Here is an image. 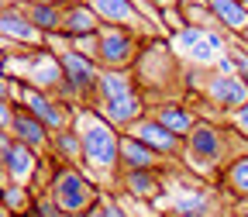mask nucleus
Masks as SVG:
<instances>
[{"label": "nucleus", "mask_w": 248, "mask_h": 217, "mask_svg": "<svg viewBox=\"0 0 248 217\" xmlns=\"http://www.w3.org/2000/svg\"><path fill=\"white\" fill-rule=\"evenodd\" d=\"M73 128L83 138V172L100 190H114L121 172V131L97 107H76Z\"/></svg>", "instance_id": "nucleus-1"}, {"label": "nucleus", "mask_w": 248, "mask_h": 217, "mask_svg": "<svg viewBox=\"0 0 248 217\" xmlns=\"http://www.w3.org/2000/svg\"><path fill=\"white\" fill-rule=\"evenodd\" d=\"M231 159H234V131L217 128L214 121H200L183 141V162L200 179H221Z\"/></svg>", "instance_id": "nucleus-2"}, {"label": "nucleus", "mask_w": 248, "mask_h": 217, "mask_svg": "<svg viewBox=\"0 0 248 217\" xmlns=\"http://www.w3.org/2000/svg\"><path fill=\"white\" fill-rule=\"evenodd\" d=\"M45 193H52V200L69 217H83L93 203H100V197H104V190L83 172V166H66L59 159H55V172H52V183H48Z\"/></svg>", "instance_id": "nucleus-3"}, {"label": "nucleus", "mask_w": 248, "mask_h": 217, "mask_svg": "<svg viewBox=\"0 0 248 217\" xmlns=\"http://www.w3.org/2000/svg\"><path fill=\"white\" fill-rule=\"evenodd\" d=\"M131 73H135L138 86H152L155 90V104H159V100H166V93H169L166 83L179 79V55L166 42H145Z\"/></svg>", "instance_id": "nucleus-4"}, {"label": "nucleus", "mask_w": 248, "mask_h": 217, "mask_svg": "<svg viewBox=\"0 0 248 217\" xmlns=\"http://www.w3.org/2000/svg\"><path fill=\"white\" fill-rule=\"evenodd\" d=\"M228 38L221 35L217 28H183L176 31L172 48L179 59H190L193 66H214L228 55Z\"/></svg>", "instance_id": "nucleus-5"}, {"label": "nucleus", "mask_w": 248, "mask_h": 217, "mask_svg": "<svg viewBox=\"0 0 248 217\" xmlns=\"http://www.w3.org/2000/svg\"><path fill=\"white\" fill-rule=\"evenodd\" d=\"M97 62L100 69H135V62L141 55V45L135 38V28L121 24H104L97 35Z\"/></svg>", "instance_id": "nucleus-6"}, {"label": "nucleus", "mask_w": 248, "mask_h": 217, "mask_svg": "<svg viewBox=\"0 0 248 217\" xmlns=\"http://www.w3.org/2000/svg\"><path fill=\"white\" fill-rule=\"evenodd\" d=\"M200 97L217 110V114H234L238 107L248 104V83L241 76H231V73H207V79L200 86H193Z\"/></svg>", "instance_id": "nucleus-7"}, {"label": "nucleus", "mask_w": 248, "mask_h": 217, "mask_svg": "<svg viewBox=\"0 0 248 217\" xmlns=\"http://www.w3.org/2000/svg\"><path fill=\"white\" fill-rule=\"evenodd\" d=\"M17 107L31 110L48 131H66V128H73V121H76V110L69 104H62L59 97H52V93H45V90H35V86H21Z\"/></svg>", "instance_id": "nucleus-8"}, {"label": "nucleus", "mask_w": 248, "mask_h": 217, "mask_svg": "<svg viewBox=\"0 0 248 217\" xmlns=\"http://www.w3.org/2000/svg\"><path fill=\"white\" fill-rule=\"evenodd\" d=\"M38 166H42V155H38L35 148L21 145L17 138L0 135V169H4V179H7V183L35 186Z\"/></svg>", "instance_id": "nucleus-9"}, {"label": "nucleus", "mask_w": 248, "mask_h": 217, "mask_svg": "<svg viewBox=\"0 0 248 217\" xmlns=\"http://www.w3.org/2000/svg\"><path fill=\"white\" fill-rule=\"evenodd\" d=\"M114 190L131 200H159L166 193V169H121Z\"/></svg>", "instance_id": "nucleus-10"}, {"label": "nucleus", "mask_w": 248, "mask_h": 217, "mask_svg": "<svg viewBox=\"0 0 248 217\" xmlns=\"http://www.w3.org/2000/svg\"><path fill=\"white\" fill-rule=\"evenodd\" d=\"M128 135H135L138 141H145L155 155H159V159H176V155H183V138L172 135L166 124H162V121H155L152 114H145Z\"/></svg>", "instance_id": "nucleus-11"}, {"label": "nucleus", "mask_w": 248, "mask_h": 217, "mask_svg": "<svg viewBox=\"0 0 248 217\" xmlns=\"http://www.w3.org/2000/svg\"><path fill=\"white\" fill-rule=\"evenodd\" d=\"M0 31H4V42L14 38V45H24L31 52L45 48V42H48L42 31L31 24V17L21 14V11H14V7H4V14H0Z\"/></svg>", "instance_id": "nucleus-12"}, {"label": "nucleus", "mask_w": 248, "mask_h": 217, "mask_svg": "<svg viewBox=\"0 0 248 217\" xmlns=\"http://www.w3.org/2000/svg\"><path fill=\"white\" fill-rule=\"evenodd\" d=\"M148 114H152L155 121H162L166 128H169L172 135H179L183 141H186V135L200 124V114H197L190 104H183V100H159V104H152Z\"/></svg>", "instance_id": "nucleus-13"}, {"label": "nucleus", "mask_w": 248, "mask_h": 217, "mask_svg": "<svg viewBox=\"0 0 248 217\" xmlns=\"http://www.w3.org/2000/svg\"><path fill=\"white\" fill-rule=\"evenodd\" d=\"M104 21L97 17V11H93L90 4H69L62 7V35H66L69 42H79V38H90V35H100Z\"/></svg>", "instance_id": "nucleus-14"}, {"label": "nucleus", "mask_w": 248, "mask_h": 217, "mask_svg": "<svg viewBox=\"0 0 248 217\" xmlns=\"http://www.w3.org/2000/svg\"><path fill=\"white\" fill-rule=\"evenodd\" d=\"M221 203L217 190H207V186H193V190H179L172 200L169 217H210L214 207Z\"/></svg>", "instance_id": "nucleus-15"}, {"label": "nucleus", "mask_w": 248, "mask_h": 217, "mask_svg": "<svg viewBox=\"0 0 248 217\" xmlns=\"http://www.w3.org/2000/svg\"><path fill=\"white\" fill-rule=\"evenodd\" d=\"M11 138H17V141L28 145V148H35L38 155H48V145H52V131H48L31 110H24V107H17V114H14Z\"/></svg>", "instance_id": "nucleus-16"}, {"label": "nucleus", "mask_w": 248, "mask_h": 217, "mask_svg": "<svg viewBox=\"0 0 248 217\" xmlns=\"http://www.w3.org/2000/svg\"><path fill=\"white\" fill-rule=\"evenodd\" d=\"M86 4L97 11V17L104 24H121V28H135L141 24V14L135 7V0H86Z\"/></svg>", "instance_id": "nucleus-17"}, {"label": "nucleus", "mask_w": 248, "mask_h": 217, "mask_svg": "<svg viewBox=\"0 0 248 217\" xmlns=\"http://www.w3.org/2000/svg\"><path fill=\"white\" fill-rule=\"evenodd\" d=\"M121 169H166V159H159L135 135H121Z\"/></svg>", "instance_id": "nucleus-18"}, {"label": "nucleus", "mask_w": 248, "mask_h": 217, "mask_svg": "<svg viewBox=\"0 0 248 217\" xmlns=\"http://www.w3.org/2000/svg\"><path fill=\"white\" fill-rule=\"evenodd\" d=\"M203 4L210 7V14L217 17V24L234 31V35H241V31L248 28V7L245 0H203Z\"/></svg>", "instance_id": "nucleus-19"}, {"label": "nucleus", "mask_w": 248, "mask_h": 217, "mask_svg": "<svg viewBox=\"0 0 248 217\" xmlns=\"http://www.w3.org/2000/svg\"><path fill=\"white\" fill-rule=\"evenodd\" d=\"M48 155L66 166H83V138L76 128H66V131H52V145H48Z\"/></svg>", "instance_id": "nucleus-20"}, {"label": "nucleus", "mask_w": 248, "mask_h": 217, "mask_svg": "<svg viewBox=\"0 0 248 217\" xmlns=\"http://www.w3.org/2000/svg\"><path fill=\"white\" fill-rule=\"evenodd\" d=\"M221 190L234 200H248V155H234L221 172Z\"/></svg>", "instance_id": "nucleus-21"}, {"label": "nucleus", "mask_w": 248, "mask_h": 217, "mask_svg": "<svg viewBox=\"0 0 248 217\" xmlns=\"http://www.w3.org/2000/svg\"><path fill=\"white\" fill-rule=\"evenodd\" d=\"M28 17L45 38L62 31V7L59 4H35V7H28Z\"/></svg>", "instance_id": "nucleus-22"}, {"label": "nucleus", "mask_w": 248, "mask_h": 217, "mask_svg": "<svg viewBox=\"0 0 248 217\" xmlns=\"http://www.w3.org/2000/svg\"><path fill=\"white\" fill-rule=\"evenodd\" d=\"M31 203H35V190L31 186H21V183H7L4 179V207L28 217L31 214Z\"/></svg>", "instance_id": "nucleus-23"}, {"label": "nucleus", "mask_w": 248, "mask_h": 217, "mask_svg": "<svg viewBox=\"0 0 248 217\" xmlns=\"http://www.w3.org/2000/svg\"><path fill=\"white\" fill-rule=\"evenodd\" d=\"M28 217H69V214L52 200V193H35V203H31Z\"/></svg>", "instance_id": "nucleus-24"}, {"label": "nucleus", "mask_w": 248, "mask_h": 217, "mask_svg": "<svg viewBox=\"0 0 248 217\" xmlns=\"http://www.w3.org/2000/svg\"><path fill=\"white\" fill-rule=\"evenodd\" d=\"M228 55H231V62H234V73H238V76L248 83V48H245V45L234 38V42L228 45Z\"/></svg>", "instance_id": "nucleus-25"}, {"label": "nucleus", "mask_w": 248, "mask_h": 217, "mask_svg": "<svg viewBox=\"0 0 248 217\" xmlns=\"http://www.w3.org/2000/svg\"><path fill=\"white\" fill-rule=\"evenodd\" d=\"M100 203H104V210H107V217H131L128 210H124V203L114 197V190H104V197H100Z\"/></svg>", "instance_id": "nucleus-26"}, {"label": "nucleus", "mask_w": 248, "mask_h": 217, "mask_svg": "<svg viewBox=\"0 0 248 217\" xmlns=\"http://www.w3.org/2000/svg\"><path fill=\"white\" fill-rule=\"evenodd\" d=\"M228 121H231V128H234L241 138H248V104H245V107H238Z\"/></svg>", "instance_id": "nucleus-27"}, {"label": "nucleus", "mask_w": 248, "mask_h": 217, "mask_svg": "<svg viewBox=\"0 0 248 217\" xmlns=\"http://www.w3.org/2000/svg\"><path fill=\"white\" fill-rule=\"evenodd\" d=\"M231 217H248V200H234V207H231Z\"/></svg>", "instance_id": "nucleus-28"}, {"label": "nucleus", "mask_w": 248, "mask_h": 217, "mask_svg": "<svg viewBox=\"0 0 248 217\" xmlns=\"http://www.w3.org/2000/svg\"><path fill=\"white\" fill-rule=\"evenodd\" d=\"M83 217H107V210H104V203H93V207H90Z\"/></svg>", "instance_id": "nucleus-29"}, {"label": "nucleus", "mask_w": 248, "mask_h": 217, "mask_svg": "<svg viewBox=\"0 0 248 217\" xmlns=\"http://www.w3.org/2000/svg\"><path fill=\"white\" fill-rule=\"evenodd\" d=\"M152 4L159 7V11H166V7H176V0H152Z\"/></svg>", "instance_id": "nucleus-30"}, {"label": "nucleus", "mask_w": 248, "mask_h": 217, "mask_svg": "<svg viewBox=\"0 0 248 217\" xmlns=\"http://www.w3.org/2000/svg\"><path fill=\"white\" fill-rule=\"evenodd\" d=\"M28 7H35V4H59V0H24Z\"/></svg>", "instance_id": "nucleus-31"}, {"label": "nucleus", "mask_w": 248, "mask_h": 217, "mask_svg": "<svg viewBox=\"0 0 248 217\" xmlns=\"http://www.w3.org/2000/svg\"><path fill=\"white\" fill-rule=\"evenodd\" d=\"M0 217H21V214H14V210H7V207H0Z\"/></svg>", "instance_id": "nucleus-32"}, {"label": "nucleus", "mask_w": 248, "mask_h": 217, "mask_svg": "<svg viewBox=\"0 0 248 217\" xmlns=\"http://www.w3.org/2000/svg\"><path fill=\"white\" fill-rule=\"evenodd\" d=\"M238 38H241V45H245V48H248V28H245V31H241V35H238Z\"/></svg>", "instance_id": "nucleus-33"}, {"label": "nucleus", "mask_w": 248, "mask_h": 217, "mask_svg": "<svg viewBox=\"0 0 248 217\" xmlns=\"http://www.w3.org/2000/svg\"><path fill=\"white\" fill-rule=\"evenodd\" d=\"M179 4H186V0H179Z\"/></svg>", "instance_id": "nucleus-34"}]
</instances>
